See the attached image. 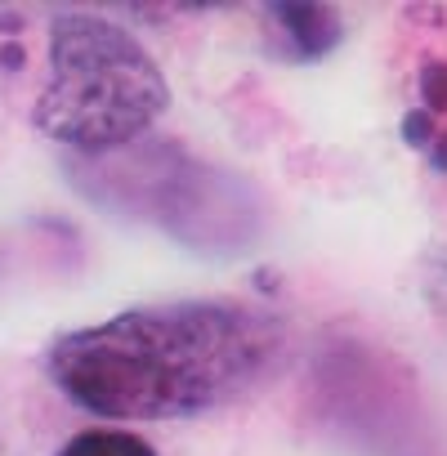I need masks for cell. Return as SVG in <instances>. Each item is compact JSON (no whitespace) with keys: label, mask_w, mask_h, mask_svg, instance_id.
<instances>
[{"label":"cell","mask_w":447,"mask_h":456,"mask_svg":"<svg viewBox=\"0 0 447 456\" xmlns=\"http://www.w3.org/2000/svg\"><path fill=\"white\" fill-rule=\"evenodd\" d=\"M402 139H407L411 148H420V152H425V148L438 139V126H434V117H429L425 108H411V112L402 117Z\"/></svg>","instance_id":"7"},{"label":"cell","mask_w":447,"mask_h":456,"mask_svg":"<svg viewBox=\"0 0 447 456\" xmlns=\"http://www.w3.org/2000/svg\"><path fill=\"white\" fill-rule=\"evenodd\" d=\"M59 456H157V452L148 438H139L130 429H85Z\"/></svg>","instance_id":"4"},{"label":"cell","mask_w":447,"mask_h":456,"mask_svg":"<svg viewBox=\"0 0 447 456\" xmlns=\"http://www.w3.org/2000/svg\"><path fill=\"white\" fill-rule=\"evenodd\" d=\"M269 19H273L287 54L300 59V63L327 59L340 45V37H345L340 14L331 5H269Z\"/></svg>","instance_id":"3"},{"label":"cell","mask_w":447,"mask_h":456,"mask_svg":"<svg viewBox=\"0 0 447 456\" xmlns=\"http://www.w3.org/2000/svg\"><path fill=\"white\" fill-rule=\"evenodd\" d=\"M170 108V86L157 59L99 14H63L50 28V68L32 108L45 139L103 157L157 126Z\"/></svg>","instance_id":"2"},{"label":"cell","mask_w":447,"mask_h":456,"mask_svg":"<svg viewBox=\"0 0 447 456\" xmlns=\"http://www.w3.org/2000/svg\"><path fill=\"white\" fill-rule=\"evenodd\" d=\"M416 86H420V108L429 117L447 112V59H425Z\"/></svg>","instance_id":"5"},{"label":"cell","mask_w":447,"mask_h":456,"mask_svg":"<svg viewBox=\"0 0 447 456\" xmlns=\"http://www.w3.org/2000/svg\"><path fill=\"white\" fill-rule=\"evenodd\" d=\"M425 157H429V166H434L438 175H447V130H443V134H438V139L425 148Z\"/></svg>","instance_id":"8"},{"label":"cell","mask_w":447,"mask_h":456,"mask_svg":"<svg viewBox=\"0 0 447 456\" xmlns=\"http://www.w3.org/2000/svg\"><path fill=\"white\" fill-rule=\"evenodd\" d=\"M425 291L438 305V314H447V247H438L425 265Z\"/></svg>","instance_id":"6"},{"label":"cell","mask_w":447,"mask_h":456,"mask_svg":"<svg viewBox=\"0 0 447 456\" xmlns=\"http://www.w3.org/2000/svg\"><path fill=\"white\" fill-rule=\"evenodd\" d=\"M287 358L291 331L278 314L242 300H175L59 336L45 371L90 416L179 420L251 398Z\"/></svg>","instance_id":"1"}]
</instances>
